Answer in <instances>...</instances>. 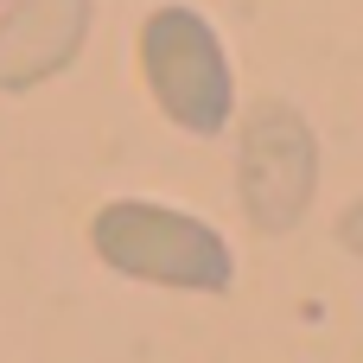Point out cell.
Returning <instances> with one entry per match:
<instances>
[{
	"instance_id": "cell-1",
	"label": "cell",
	"mask_w": 363,
	"mask_h": 363,
	"mask_svg": "<svg viewBox=\"0 0 363 363\" xmlns=\"http://www.w3.org/2000/svg\"><path fill=\"white\" fill-rule=\"evenodd\" d=\"M89 242H96V255H102L115 274L147 281V287L223 294V287L236 281V255H230V242H223L204 217L172 211V204L115 198V204L96 211Z\"/></svg>"
},
{
	"instance_id": "cell-2",
	"label": "cell",
	"mask_w": 363,
	"mask_h": 363,
	"mask_svg": "<svg viewBox=\"0 0 363 363\" xmlns=\"http://www.w3.org/2000/svg\"><path fill=\"white\" fill-rule=\"evenodd\" d=\"M140 70H147V89H153V102L166 108L172 128H185V134H223L230 128L236 77H230L223 38L211 32L204 13H191V6L147 13Z\"/></svg>"
},
{
	"instance_id": "cell-3",
	"label": "cell",
	"mask_w": 363,
	"mask_h": 363,
	"mask_svg": "<svg viewBox=\"0 0 363 363\" xmlns=\"http://www.w3.org/2000/svg\"><path fill=\"white\" fill-rule=\"evenodd\" d=\"M319 191V147H313V128L281 108V102H262L242 128V204L255 217V230L281 236L306 217Z\"/></svg>"
},
{
	"instance_id": "cell-4",
	"label": "cell",
	"mask_w": 363,
	"mask_h": 363,
	"mask_svg": "<svg viewBox=\"0 0 363 363\" xmlns=\"http://www.w3.org/2000/svg\"><path fill=\"white\" fill-rule=\"evenodd\" d=\"M89 38V0H6L0 6V89H38L70 70Z\"/></svg>"
},
{
	"instance_id": "cell-5",
	"label": "cell",
	"mask_w": 363,
	"mask_h": 363,
	"mask_svg": "<svg viewBox=\"0 0 363 363\" xmlns=\"http://www.w3.org/2000/svg\"><path fill=\"white\" fill-rule=\"evenodd\" d=\"M338 236H345V249H351V255H363V204H351V211H345Z\"/></svg>"
},
{
	"instance_id": "cell-6",
	"label": "cell",
	"mask_w": 363,
	"mask_h": 363,
	"mask_svg": "<svg viewBox=\"0 0 363 363\" xmlns=\"http://www.w3.org/2000/svg\"><path fill=\"white\" fill-rule=\"evenodd\" d=\"M0 6H6V0H0Z\"/></svg>"
}]
</instances>
